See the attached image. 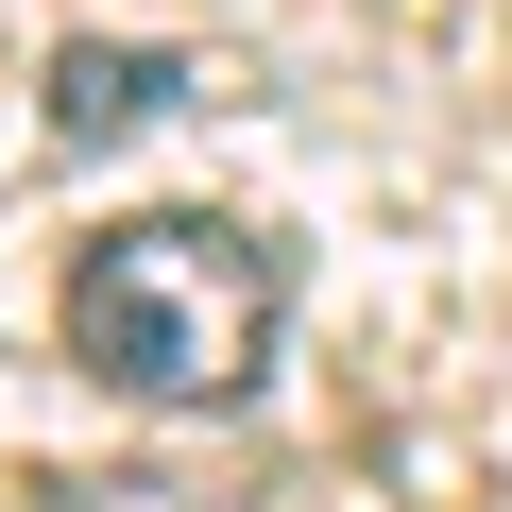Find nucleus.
Instances as JSON below:
<instances>
[{"instance_id":"obj_1","label":"nucleus","mask_w":512,"mask_h":512,"mask_svg":"<svg viewBox=\"0 0 512 512\" xmlns=\"http://www.w3.org/2000/svg\"><path fill=\"white\" fill-rule=\"evenodd\" d=\"M274 308H291V256L239 205H154L69 256V359L137 410H222L274 359Z\"/></svg>"},{"instance_id":"obj_2","label":"nucleus","mask_w":512,"mask_h":512,"mask_svg":"<svg viewBox=\"0 0 512 512\" xmlns=\"http://www.w3.org/2000/svg\"><path fill=\"white\" fill-rule=\"evenodd\" d=\"M171 86H188L171 52H69V69H52V137H69V154H86V137H137Z\"/></svg>"}]
</instances>
